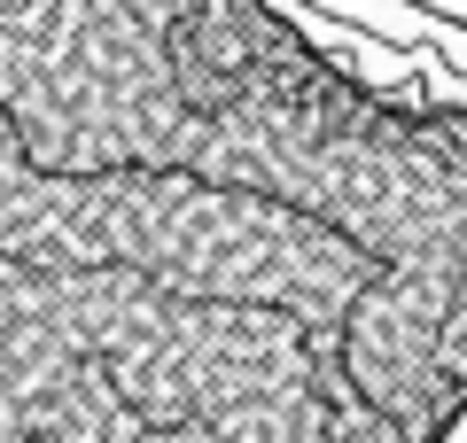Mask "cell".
I'll list each match as a JSON object with an SVG mask.
<instances>
[{
    "label": "cell",
    "mask_w": 467,
    "mask_h": 443,
    "mask_svg": "<svg viewBox=\"0 0 467 443\" xmlns=\"http://www.w3.org/2000/svg\"><path fill=\"white\" fill-rule=\"evenodd\" d=\"M0 443H405L288 304L101 242L0 156Z\"/></svg>",
    "instance_id": "1"
}]
</instances>
